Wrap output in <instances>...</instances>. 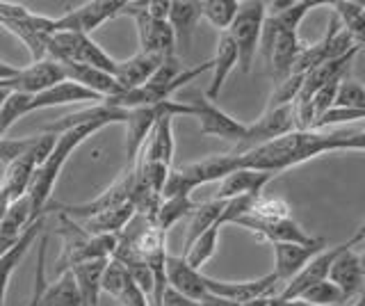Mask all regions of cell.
<instances>
[{
	"instance_id": "31",
	"label": "cell",
	"mask_w": 365,
	"mask_h": 306,
	"mask_svg": "<svg viewBox=\"0 0 365 306\" xmlns=\"http://www.w3.org/2000/svg\"><path fill=\"white\" fill-rule=\"evenodd\" d=\"M135 218V206L130 201L121 203V206L106 210L101 215H94V218L78 222L89 235H119L125 226L130 224V220ZM76 222V220H73Z\"/></svg>"
},
{
	"instance_id": "43",
	"label": "cell",
	"mask_w": 365,
	"mask_h": 306,
	"mask_svg": "<svg viewBox=\"0 0 365 306\" xmlns=\"http://www.w3.org/2000/svg\"><path fill=\"white\" fill-rule=\"evenodd\" d=\"M34 138H21V140H0V163H14L19 155H23L32 144Z\"/></svg>"
},
{
	"instance_id": "42",
	"label": "cell",
	"mask_w": 365,
	"mask_h": 306,
	"mask_svg": "<svg viewBox=\"0 0 365 306\" xmlns=\"http://www.w3.org/2000/svg\"><path fill=\"white\" fill-rule=\"evenodd\" d=\"M365 117L363 110H347V108H329L322 117H319L311 131H327L338 123H349V121H361Z\"/></svg>"
},
{
	"instance_id": "9",
	"label": "cell",
	"mask_w": 365,
	"mask_h": 306,
	"mask_svg": "<svg viewBox=\"0 0 365 306\" xmlns=\"http://www.w3.org/2000/svg\"><path fill=\"white\" fill-rule=\"evenodd\" d=\"M133 185H135V172H133V167H125L121 176L114 180L110 188L103 190L96 199L85 201V203H76V206H64V203H60V206H48L46 208V215H48V210H57L76 222L89 220V218H94V215H101L106 210L121 206L125 201H130Z\"/></svg>"
},
{
	"instance_id": "40",
	"label": "cell",
	"mask_w": 365,
	"mask_h": 306,
	"mask_svg": "<svg viewBox=\"0 0 365 306\" xmlns=\"http://www.w3.org/2000/svg\"><path fill=\"white\" fill-rule=\"evenodd\" d=\"M302 83H304L302 73H290L288 78H283L281 83L274 85V92L269 96V103H267L265 110L283 108V106H294L297 96H299V92H302Z\"/></svg>"
},
{
	"instance_id": "45",
	"label": "cell",
	"mask_w": 365,
	"mask_h": 306,
	"mask_svg": "<svg viewBox=\"0 0 365 306\" xmlns=\"http://www.w3.org/2000/svg\"><path fill=\"white\" fill-rule=\"evenodd\" d=\"M158 306H199V302L182 297V295H178L176 290H171V288H165V292H163V297H160Z\"/></svg>"
},
{
	"instance_id": "34",
	"label": "cell",
	"mask_w": 365,
	"mask_h": 306,
	"mask_svg": "<svg viewBox=\"0 0 365 306\" xmlns=\"http://www.w3.org/2000/svg\"><path fill=\"white\" fill-rule=\"evenodd\" d=\"M39 306H80V292L71 270L62 272L60 277L48 281V286H46L39 300Z\"/></svg>"
},
{
	"instance_id": "20",
	"label": "cell",
	"mask_w": 365,
	"mask_h": 306,
	"mask_svg": "<svg viewBox=\"0 0 365 306\" xmlns=\"http://www.w3.org/2000/svg\"><path fill=\"white\" fill-rule=\"evenodd\" d=\"M101 292H108L110 297H114L121 306H151V300L135 286L133 279L128 277V272L123 270V265L112 258L108 260L106 270H103Z\"/></svg>"
},
{
	"instance_id": "28",
	"label": "cell",
	"mask_w": 365,
	"mask_h": 306,
	"mask_svg": "<svg viewBox=\"0 0 365 306\" xmlns=\"http://www.w3.org/2000/svg\"><path fill=\"white\" fill-rule=\"evenodd\" d=\"M210 64H212L210 66L212 78H210L208 92H205L203 96L215 103V101L220 98V92L226 83V78L231 76L233 69L237 66V49L226 32H220V41H217V51H215V58L210 60Z\"/></svg>"
},
{
	"instance_id": "3",
	"label": "cell",
	"mask_w": 365,
	"mask_h": 306,
	"mask_svg": "<svg viewBox=\"0 0 365 306\" xmlns=\"http://www.w3.org/2000/svg\"><path fill=\"white\" fill-rule=\"evenodd\" d=\"M62 235V256L57 260V277L62 272L73 270L76 265L89 263V260H110L117 249L119 235H89L83 226L66 215L57 213Z\"/></svg>"
},
{
	"instance_id": "48",
	"label": "cell",
	"mask_w": 365,
	"mask_h": 306,
	"mask_svg": "<svg viewBox=\"0 0 365 306\" xmlns=\"http://www.w3.org/2000/svg\"><path fill=\"white\" fill-rule=\"evenodd\" d=\"M342 306H365V295H359V297L349 300L347 304H342Z\"/></svg>"
},
{
	"instance_id": "44",
	"label": "cell",
	"mask_w": 365,
	"mask_h": 306,
	"mask_svg": "<svg viewBox=\"0 0 365 306\" xmlns=\"http://www.w3.org/2000/svg\"><path fill=\"white\" fill-rule=\"evenodd\" d=\"M144 9H146L148 19L167 21V16H169V0H144Z\"/></svg>"
},
{
	"instance_id": "8",
	"label": "cell",
	"mask_w": 365,
	"mask_h": 306,
	"mask_svg": "<svg viewBox=\"0 0 365 306\" xmlns=\"http://www.w3.org/2000/svg\"><path fill=\"white\" fill-rule=\"evenodd\" d=\"M125 0H91L66 14L53 19V32H78V35H91L103 24L123 14Z\"/></svg>"
},
{
	"instance_id": "17",
	"label": "cell",
	"mask_w": 365,
	"mask_h": 306,
	"mask_svg": "<svg viewBox=\"0 0 365 306\" xmlns=\"http://www.w3.org/2000/svg\"><path fill=\"white\" fill-rule=\"evenodd\" d=\"M319 5H324V3H317V0H299V3H290L285 9H279V12L265 14L262 32H260V46H265L267 51V46L277 35H283V32H299V26L306 19V14Z\"/></svg>"
},
{
	"instance_id": "36",
	"label": "cell",
	"mask_w": 365,
	"mask_h": 306,
	"mask_svg": "<svg viewBox=\"0 0 365 306\" xmlns=\"http://www.w3.org/2000/svg\"><path fill=\"white\" fill-rule=\"evenodd\" d=\"M197 203L192 201V197H167L160 203V208L155 213V229L163 231L167 235V231L171 229L174 224H178L182 218H190V213L194 210Z\"/></svg>"
},
{
	"instance_id": "1",
	"label": "cell",
	"mask_w": 365,
	"mask_h": 306,
	"mask_svg": "<svg viewBox=\"0 0 365 306\" xmlns=\"http://www.w3.org/2000/svg\"><path fill=\"white\" fill-rule=\"evenodd\" d=\"M365 133H340V131H292L283 138L265 142L242 153H231L233 169H249L277 176L299 167L313 158L336 151H363Z\"/></svg>"
},
{
	"instance_id": "2",
	"label": "cell",
	"mask_w": 365,
	"mask_h": 306,
	"mask_svg": "<svg viewBox=\"0 0 365 306\" xmlns=\"http://www.w3.org/2000/svg\"><path fill=\"white\" fill-rule=\"evenodd\" d=\"M110 123L106 121H94V123H80V126L73 128H66L62 133L55 135V144L51 153L46 155V160L37 167L32 180H30V188H28V201H30V213H32V220L37 218H46V208L51 206V197H53V190L57 178H60L64 165L68 163L80 146H83L91 135H96L98 131L108 128Z\"/></svg>"
},
{
	"instance_id": "32",
	"label": "cell",
	"mask_w": 365,
	"mask_h": 306,
	"mask_svg": "<svg viewBox=\"0 0 365 306\" xmlns=\"http://www.w3.org/2000/svg\"><path fill=\"white\" fill-rule=\"evenodd\" d=\"M108 260H89V263L76 265L71 275L80 292V306H98L101 297V279Z\"/></svg>"
},
{
	"instance_id": "25",
	"label": "cell",
	"mask_w": 365,
	"mask_h": 306,
	"mask_svg": "<svg viewBox=\"0 0 365 306\" xmlns=\"http://www.w3.org/2000/svg\"><path fill=\"white\" fill-rule=\"evenodd\" d=\"M163 60L165 58L137 51L133 58L117 62V69H114L112 78L121 87V92H130V89H137L151 81V76L158 71V66L163 64Z\"/></svg>"
},
{
	"instance_id": "19",
	"label": "cell",
	"mask_w": 365,
	"mask_h": 306,
	"mask_svg": "<svg viewBox=\"0 0 365 306\" xmlns=\"http://www.w3.org/2000/svg\"><path fill=\"white\" fill-rule=\"evenodd\" d=\"M174 117L176 115L167 112V115H163L158 119L151 135H148V140L142 146L140 155H137V160L165 165L171 169V163H174V149H176V144H174Z\"/></svg>"
},
{
	"instance_id": "38",
	"label": "cell",
	"mask_w": 365,
	"mask_h": 306,
	"mask_svg": "<svg viewBox=\"0 0 365 306\" xmlns=\"http://www.w3.org/2000/svg\"><path fill=\"white\" fill-rule=\"evenodd\" d=\"M249 218L262 220V222H277V220H288L292 218V208L285 199L279 197H258L254 206L249 210Z\"/></svg>"
},
{
	"instance_id": "12",
	"label": "cell",
	"mask_w": 365,
	"mask_h": 306,
	"mask_svg": "<svg viewBox=\"0 0 365 306\" xmlns=\"http://www.w3.org/2000/svg\"><path fill=\"white\" fill-rule=\"evenodd\" d=\"M185 103L192 106L194 117L199 119V131L203 135H215V138H224L231 142H240L242 135L247 131V123L233 119L228 112H224L222 108H217L212 101H208L205 96H192Z\"/></svg>"
},
{
	"instance_id": "6",
	"label": "cell",
	"mask_w": 365,
	"mask_h": 306,
	"mask_svg": "<svg viewBox=\"0 0 365 306\" xmlns=\"http://www.w3.org/2000/svg\"><path fill=\"white\" fill-rule=\"evenodd\" d=\"M363 240H365V224H361L359 229H356V233L349 235L345 243H340V245H336V247H327L324 252H319L317 256H313V258L304 265V270H302V272H297V275L277 292V297H279V300H297L306 288L315 286V283H319V281H327L329 270H331V263H334V260H336L342 252H347V249H354V247L363 245Z\"/></svg>"
},
{
	"instance_id": "41",
	"label": "cell",
	"mask_w": 365,
	"mask_h": 306,
	"mask_svg": "<svg viewBox=\"0 0 365 306\" xmlns=\"http://www.w3.org/2000/svg\"><path fill=\"white\" fill-rule=\"evenodd\" d=\"M331 108H347V110H363L365 112V89L359 81H347L342 78L338 92Z\"/></svg>"
},
{
	"instance_id": "39",
	"label": "cell",
	"mask_w": 365,
	"mask_h": 306,
	"mask_svg": "<svg viewBox=\"0 0 365 306\" xmlns=\"http://www.w3.org/2000/svg\"><path fill=\"white\" fill-rule=\"evenodd\" d=\"M297 300L308 302L313 306H342V304H347V300L342 297V292L331 281H319V283H315V286L306 288Z\"/></svg>"
},
{
	"instance_id": "14",
	"label": "cell",
	"mask_w": 365,
	"mask_h": 306,
	"mask_svg": "<svg viewBox=\"0 0 365 306\" xmlns=\"http://www.w3.org/2000/svg\"><path fill=\"white\" fill-rule=\"evenodd\" d=\"M274 247V258H277V265H274V277L285 286L297 272H302L304 265L317 256L319 252H324L329 243L324 238H311V243L297 245V243H281V245H272Z\"/></svg>"
},
{
	"instance_id": "13",
	"label": "cell",
	"mask_w": 365,
	"mask_h": 306,
	"mask_svg": "<svg viewBox=\"0 0 365 306\" xmlns=\"http://www.w3.org/2000/svg\"><path fill=\"white\" fill-rule=\"evenodd\" d=\"M62 81H66V78H64L60 62L46 58V60H39V62H32L30 66H26V69H19L14 78L0 83V87L7 89V92H19V94L34 96V94L46 92L48 87L62 83Z\"/></svg>"
},
{
	"instance_id": "22",
	"label": "cell",
	"mask_w": 365,
	"mask_h": 306,
	"mask_svg": "<svg viewBox=\"0 0 365 306\" xmlns=\"http://www.w3.org/2000/svg\"><path fill=\"white\" fill-rule=\"evenodd\" d=\"M43 226H46V218H39L34 220L23 235L19 238V243L7 249L5 254H0V306H5V295H7V288H9V281H11V275L16 272L19 263L26 254L30 252V247L37 243V238L43 233Z\"/></svg>"
},
{
	"instance_id": "24",
	"label": "cell",
	"mask_w": 365,
	"mask_h": 306,
	"mask_svg": "<svg viewBox=\"0 0 365 306\" xmlns=\"http://www.w3.org/2000/svg\"><path fill=\"white\" fill-rule=\"evenodd\" d=\"M101 101L103 98L87 92V89H83L80 85H76L71 81H62V83L48 87L41 94L30 96L28 115H30V112H37V110H48V108H55V106H68V103H91V106H96V103H101Z\"/></svg>"
},
{
	"instance_id": "49",
	"label": "cell",
	"mask_w": 365,
	"mask_h": 306,
	"mask_svg": "<svg viewBox=\"0 0 365 306\" xmlns=\"http://www.w3.org/2000/svg\"><path fill=\"white\" fill-rule=\"evenodd\" d=\"M9 96V92H7V89H3V87H0V108H3V103H5V98Z\"/></svg>"
},
{
	"instance_id": "18",
	"label": "cell",
	"mask_w": 365,
	"mask_h": 306,
	"mask_svg": "<svg viewBox=\"0 0 365 306\" xmlns=\"http://www.w3.org/2000/svg\"><path fill=\"white\" fill-rule=\"evenodd\" d=\"M235 224L242 226V229H247L249 233L258 235L260 240L272 243V245H281V243L304 245V243H311V235H308L292 218L277 220V222H262V220H254V218H249V215H245V218H240Z\"/></svg>"
},
{
	"instance_id": "5",
	"label": "cell",
	"mask_w": 365,
	"mask_h": 306,
	"mask_svg": "<svg viewBox=\"0 0 365 306\" xmlns=\"http://www.w3.org/2000/svg\"><path fill=\"white\" fill-rule=\"evenodd\" d=\"M265 14H267V5L262 0H247V3H240L233 24L226 30V35L231 37V41L237 49V66L242 73H249L251 66H254Z\"/></svg>"
},
{
	"instance_id": "47",
	"label": "cell",
	"mask_w": 365,
	"mask_h": 306,
	"mask_svg": "<svg viewBox=\"0 0 365 306\" xmlns=\"http://www.w3.org/2000/svg\"><path fill=\"white\" fill-rule=\"evenodd\" d=\"M272 306H313V304L302 302V300H279V297H274Z\"/></svg>"
},
{
	"instance_id": "26",
	"label": "cell",
	"mask_w": 365,
	"mask_h": 306,
	"mask_svg": "<svg viewBox=\"0 0 365 306\" xmlns=\"http://www.w3.org/2000/svg\"><path fill=\"white\" fill-rule=\"evenodd\" d=\"M302 49L304 44L299 41V32H283V35H277L272 39V44L267 46V58L272 64L274 85L292 73V66L297 58H299Z\"/></svg>"
},
{
	"instance_id": "46",
	"label": "cell",
	"mask_w": 365,
	"mask_h": 306,
	"mask_svg": "<svg viewBox=\"0 0 365 306\" xmlns=\"http://www.w3.org/2000/svg\"><path fill=\"white\" fill-rule=\"evenodd\" d=\"M11 203H14V201H11V197L7 195V192H5L3 188H0V222H3V218L7 215V210H9Z\"/></svg>"
},
{
	"instance_id": "7",
	"label": "cell",
	"mask_w": 365,
	"mask_h": 306,
	"mask_svg": "<svg viewBox=\"0 0 365 306\" xmlns=\"http://www.w3.org/2000/svg\"><path fill=\"white\" fill-rule=\"evenodd\" d=\"M55 144V135H48L43 133L39 138H34L30 149L19 155L14 163H9L7 169H5V178L0 188H3L7 195L11 197V201H19L21 197L28 195V188H30V180L37 172V167L46 160V155L51 153Z\"/></svg>"
},
{
	"instance_id": "27",
	"label": "cell",
	"mask_w": 365,
	"mask_h": 306,
	"mask_svg": "<svg viewBox=\"0 0 365 306\" xmlns=\"http://www.w3.org/2000/svg\"><path fill=\"white\" fill-rule=\"evenodd\" d=\"M274 176L249 172V169H235L228 176L220 180V190H217L215 199H237V197H260V192L265 190Z\"/></svg>"
},
{
	"instance_id": "16",
	"label": "cell",
	"mask_w": 365,
	"mask_h": 306,
	"mask_svg": "<svg viewBox=\"0 0 365 306\" xmlns=\"http://www.w3.org/2000/svg\"><path fill=\"white\" fill-rule=\"evenodd\" d=\"M327 281H331L334 286L342 292V297L347 302L363 295V281H365V272H363V258L361 254H356L354 249H347L342 252L334 263H331L329 277Z\"/></svg>"
},
{
	"instance_id": "33",
	"label": "cell",
	"mask_w": 365,
	"mask_h": 306,
	"mask_svg": "<svg viewBox=\"0 0 365 306\" xmlns=\"http://www.w3.org/2000/svg\"><path fill=\"white\" fill-rule=\"evenodd\" d=\"M224 206H226V201H224V199H215V197L208 199V201H203V203H197V206H194V210L190 213L185 247L197 240V238H199L203 231H208L210 226H220V218H222V213H224ZM220 229H222V226H220Z\"/></svg>"
},
{
	"instance_id": "4",
	"label": "cell",
	"mask_w": 365,
	"mask_h": 306,
	"mask_svg": "<svg viewBox=\"0 0 365 306\" xmlns=\"http://www.w3.org/2000/svg\"><path fill=\"white\" fill-rule=\"evenodd\" d=\"M46 58L55 62H73V64H87L114 76L117 60L103 51L98 44L78 32H53L46 39Z\"/></svg>"
},
{
	"instance_id": "29",
	"label": "cell",
	"mask_w": 365,
	"mask_h": 306,
	"mask_svg": "<svg viewBox=\"0 0 365 306\" xmlns=\"http://www.w3.org/2000/svg\"><path fill=\"white\" fill-rule=\"evenodd\" d=\"M199 19H201V3H197V0H174V3H169L167 24L174 30L176 44L185 49L190 46L192 32L197 28Z\"/></svg>"
},
{
	"instance_id": "30",
	"label": "cell",
	"mask_w": 365,
	"mask_h": 306,
	"mask_svg": "<svg viewBox=\"0 0 365 306\" xmlns=\"http://www.w3.org/2000/svg\"><path fill=\"white\" fill-rule=\"evenodd\" d=\"M32 222L34 220H32V213H30L28 197H21L19 201L11 203L7 215L3 218V222H0V254H5L7 249L14 247L19 243V238L23 235V231H26Z\"/></svg>"
},
{
	"instance_id": "23",
	"label": "cell",
	"mask_w": 365,
	"mask_h": 306,
	"mask_svg": "<svg viewBox=\"0 0 365 306\" xmlns=\"http://www.w3.org/2000/svg\"><path fill=\"white\" fill-rule=\"evenodd\" d=\"M60 66H62L66 81L80 85L83 89L96 94L103 101L121 94V87L117 85V81L106 71L94 69V66H87V64H73V62H60Z\"/></svg>"
},
{
	"instance_id": "15",
	"label": "cell",
	"mask_w": 365,
	"mask_h": 306,
	"mask_svg": "<svg viewBox=\"0 0 365 306\" xmlns=\"http://www.w3.org/2000/svg\"><path fill=\"white\" fill-rule=\"evenodd\" d=\"M203 283H205L208 295L226 300V302H233V304H245L249 300L262 297V295H277L274 290L279 286L274 272H269V275L260 277V279H251V281H217L212 277H203Z\"/></svg>"
},
{
	"instance_id": "37",
	"label": "cell",
	"mask_w": 365,
	"mask_h": 306,
	"mask_svg": "<svg viewBox=\"0 0 365 306\" xmlns=\"http://www.w3.org/2000/svg\"><path fill=\"white\" fill-rule=\"evenodd\" d=\"M237 0H201V19H205L220 32H226L237 14Z\"/></svg>"
},
{
	"instance_id": "21",
	"label": "cell",
	"mask_w": 365,
	"mask_h": 306,
	"mask_svg": "<svg viewBox=\"0 0 365 306\" xmlns=\"http://www.w3.org/2000/svg\"><path fill=\"white\" fill-rule=\"evenodd\" d=\"M165 277H167V288L176 290L178 295L194 302H201L208 297V290H205L203 283V272L192 270L182 256H167L165 263Z\"/></svg>"
},
{
	"instance_id": "10",
	"label": "cell",
	"mask_w": 365,
	"mask_h": 306,
	"mask_svg": "<svg viewBox=\"0 0 365 306\" xmlns=\"http://www.w3.org/2000/svg\"><path fill=\"white\" fill-rule=\"evenodd\" d=\"M123 14L135 19L137 35H140V53L158 55V58H171L176 55V37L167 21L148 19L144 9V0L140 3H125Z\"/></svg>"
},
{
	"instance_id": "35",
	"label": "cell",
	"mask_w": 365,
	"mask_h": 306,
	"mask_svg": "<svg viewBox=\"0 0 365 306\" xmlns=\"http://www.w3.org/2000/svg\"><path fill=\"white\" fill-rule=\"evenodd\" d=\"M220 231H222L220 226H210L208 231H203L197 240L185 247L182 260H185L192 270L201 272V267L217 254V247H220Z\"/></svg>"
},
{
	"instance_id": "11",
	"label": "cell",
	"mask_w": 365,
	"mask_h": 306,
	"mask_svg": "<svg viewBox=\"0 0 365 306\" xmlns=\"http://www.w3.org/2000/svg\"><path fill=\"white\" fill-rule=\"evenodd\" d=\"M297 131L294 128V108L292 106H283V108H272L262 112V117L256 119V123H247V131L242 135V140L237 142V146L231 153H242L260 146L265 142H272L277 138H283Z\"/></svg>"
}]
</instances>
